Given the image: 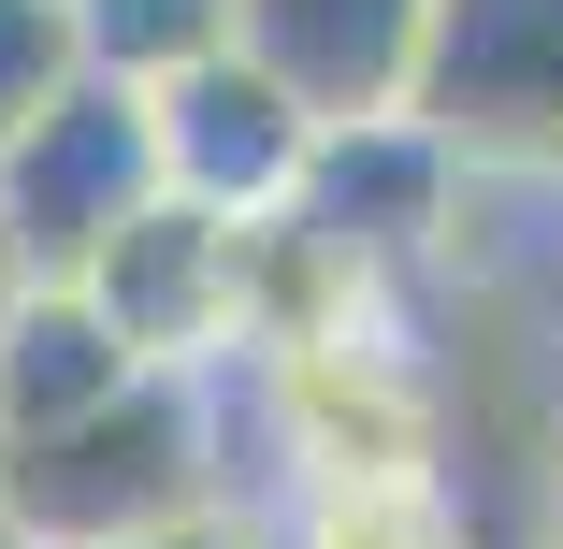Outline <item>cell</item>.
I'll return each instance as SVG.
<instances>
[{
	"mask_svg": "<svg viewBox=\"0 0 563 549\" xmlns=\"http://www.w3.org/2000/svg\"><path fill=\"white\" fill-rule=\"evenodd\" d=\"M246 506L275 477H362V463H448V362L419 348V289H376L318 333H275L232 362Z\"/></svg>",
	"mask_w": 563,
	"mask_h": 549,
	"instance_id": "6da1fadb",
	"label": "cell"
},
{
	"mask_svg": "<svg viewBox=\"0 0 563 549\" xmlns=\"http://www.w3.org/2000/svg\"><path fill=\"white\" fill-rule=\"evenodd\" d=\"M246 433H232V376H131L117 405H87L30 449H0V492L44 549H131L174 535L202 506H246Z\"/></svg>",
	"mask_w": 563,
	"mask_h": 549,
	"instance_id": "7a4b0ae2",
	"label": "cell"
},
{
	"mask_svg": "<svg viewBox=\"0 0 563 549\" xmlns=\"http://www.w3.org/2000/svg\"><path fill=\"white\" fill-rule=\"evenodd\" d=\"M405 117L463 160L477 188L563 202V0H433Z\"/></svg>",
	"mask_w": 563,
	"mask_h": 549,
	"instance_id": "3957f363",
	"label": "cell"
},
{
	"mask_svg": "<svg viewBox=\"0 0 563 549\" xmlns=\"http://www.w3.org/2000/svg\"><path fill=\"white\" fill-rule=\"evenodd\" d=\"M145 202H159V117H145V87L73 73L44 117L0 145V261H15V275H87Z\"/></svg>",
	"mask_w": 563,
	"mask_h": 549,
	"instance_id": "277c9868",
	"label": "cell"
},
{
	"mask_svg": "<svg viewBox=\"0 0 563 549\" xmlns=\"http://www.w3.org/2000/svg\"><path fill=\"white\" fill-rule=\"evenodd\" d=\"M246 232H261V217H217V202L159 188L73 289L117 318V348L145 376H232L246 362Z\"/></svg>",
	"mask_w": 563,
	"mask_h": 549,
	"instance_id": "5b68a950",
	"label": "cell"
},
{
	"mask_svg": "<svg viewBox=\"0 0 563 549\" xmlns=\"http://www.w3.org/2000/svg\"><path fill=\"white\" fill-rule=\"evenodd\" d=\"M492 188L448 160L405 101L390 117H318V160H303V202L289 217H318L347 261H376V275H433V261H463V217H477Z\"/></svg>",
	"mask_w": 563,
	"mask_h": 549,
	"instance_id": "8992f818",
	"label": "cell"
},
{
	"mask_svg": "<svg viewBox=\"0 0 563 549\" xmlns=\"http://www.w3.org/2000/svg\"><path fill=\"white\" fill-rule=\"evenodd\" d=\"M145 117H159V188H188V202H217V217H289V202H303L318 117H303L246 44H217V58H188L174 87H145Z\"/></svg>",
	"mask_w": 563,
	"mask_h": 549,
	"instance_id": "52a82bcc",
	"label": "cell"
},
{
	"mask_svg": "<svg viewBox=\"0 0 563 549\" xmlns=\"http://www.w3.org/2000/svg\"><path fill=\"white\" fill-rule=\"evenodd\" d=\"M433 0H232V44L303 101V117H390L419 73Z\"/></svg>",
	"mask_w": 563,
	"mask_h": 549,
	"instance_id": "ba28073f",
	"label": "cell"
},
{
	"mask_svg": "<svg viewBox=\"0 0 563 549\" xmlns=\"http://www.w3.org/2000/svg\"><path fill=\"white\" fill-rule=\"evenodd\" d=\"M131 376L145 362L117 348V318H101L73 275H15V289H0V449H30V433L117 405Z\"/></svg>",
	"mask_w": 563,
	"mask_h": 549,
	"instance_id": "9c48e42d",
	"label": "cell"
},
{
	"mask_svg": "<svg viewBox=\"0 0 563 549\" xmlns=\"http://www.w3.org/2000/svg\"><path fill=\"white\" fill-rule=\"evenodd\" d=\"M261 549H492V520L448 463H362V477H275Z\"/></svg>",
	"mask_w": 563,
	"mask_h": 549,
	"instance_id": "30bf717a",
	"label": "cell"
},
{
	"mask_svg": "<svg viewBox=\"0 0 563 549\" xmlns=\"http://www.w3.org/2000/svg\"><path fill=\"white\" fill-rule=\"evenodd\" d=\"M217 44H232V0H73V58L117 87H174Z\"/></svg>",
	"mask_w": 563,
	"mask_h": 549,
	"instance_id": "8fae6325",
	"label": "cell"
},
{
	"mask_svg": "<svg viewBox=\"0 0 563 549\" xmlns=\"http://www.w3.org/2000/svg\"><path fill=\"white\" fill-rule=\"evenodd\" d=\"M73 73H87L73 58V0H0V145H15Z\"/></svg>",
	"mask_w": 563,
	"mask_h": 549,
	"instance_id": "7c38bea8",
	"label": "cell"
},
{
	"mask_svg": "<svg viewBox=\"0 0 563 549\" xmlns=\"http://www.w3.org/2000/svg\"><path fill=\"white\" fill-rule=\"evenodd\" d=\"M131 549H261V506H202V520H174V535H131Z\"/></svg>",
	"mask_w": 563,
	"mask_h": 549,
	"instance_id": "4fadbf2b",
	"label": "cell"
},
{
	"mask_svg": "<svg viewBox=\"0 0 563 549\" xmlns=\"http://www.w3.org/2000/svg\"><path fill=\"white\" fill-rule=\"evenodd\" d=\"M0 549H44V535H30V520H15V492H0Z\"/></svg>",
	"mask_w": 563,
	"mask_h": 549,
	"instance_id": "5bb4252c",
	"label": "cell"
},
{
	"mask_svg": "<svg viewBox=\"0 0 563 549\" xmlns=\"http://www.w3.org/2000/svg\"><path fill=\"white\" fill-rule=\"evenodd\" d=\"M0 289H15V261H0Z\"/></svg>",
	"mask_w": 563,
	"mask_h": 549,
	"instance_id": "9a60e30c",
	"label": "cell"
}]
</instances>
